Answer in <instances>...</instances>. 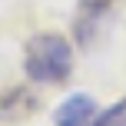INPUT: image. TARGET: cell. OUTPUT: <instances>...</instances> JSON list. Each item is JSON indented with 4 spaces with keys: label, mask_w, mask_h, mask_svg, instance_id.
<instances>
[{
    "label": "cell",
    "mask_w": 126,
    "mask_h": 126,
    "mask_svg": "<svg viewBox=\"0 0 126 126\" xmlns=\"http://www.w3.org/2000/svg\"><path fill=\"white\" fill-rule=\"evenodd\" d=\"M90 126H126V96L123 100H116L113 106L100 110V113L93 116V123Z\"/></svg>",
    "instance_id": "277c9868"
},
{
    "label": "cell",
    "mask_w": 126,
    "mask_h": 126,
    "mask_svg": "<svg viewBox=\"0 0 126 126\" xmlns=\"http://www.w3.org/2000/svg\"><path fill=\"white\" fill-rule=\"evenodd\" d=\"M37 110H40V100L27 86H13L7 93H0V123H23Z\"/></svg>",
    "instance_id": "3957f363"
},
{
    "label": "cell",
    "mask_w": 126,
    "mask_h": 126,
    "mask_svg": "<svg viewBox=\"0 0 126 126\" xmlns=\"http://www.w3.org/2000/svg\"><path fill=\"white\" fill-rule=\"evenodd\" d=\"M23 73L33 83H63L73 73V47L63 33H37L23 47Z\"/></svg>",
    "instance_id": "6da1fadb"
},
{
    "label": "cell",
    "mask_w": 126,
    "mask_h": 126,
    "mask_svg": "<svg viewBox=\"0 0 126 126\" xmlns=\"http://www.w3.org/2000/svg\"><path fill=\"white\" fill-rule=\"evenodd\" d=\"M96 113H100V106L90 93H70L53 110V126H90Z\"/></svg>",
    "instance_id": "7a4b0ae2"
}]
</instances>
